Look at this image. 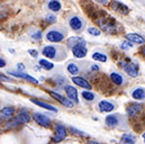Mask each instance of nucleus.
Segmentation results:
<instances>
[{
  "instance_id": "9b49d317",
  "label": "nucleus",
  "mask_w": 145,
  "mask_h": 144,
  "mask_svg": "<svg viewBox=\"0 0 145 144\" xmlns=\"http://www.w3.org/2000/svg\"><path fill=\"white\" fill-rule=\"evenodd\" d=\"M50 95L55 99V100H57V101H60L63 106H65V107L68 108H72L73 105H74V103H73L71 99H67L65 97H63V96H61L60 94H57V92H54V91H50Z\"/></svg>"
},
{
  "instance_id": "1a4fd4ad",
  "label": "nucleus",
  "mask_w": 145,
  "mask_h": 144,
  "mask_svg": "<svg viewBox=\"0 0 145 144\" xmlns=\"http://www.w3.org/2000/svg\"><path fill=\"white\" fill-rule=\"evenodd\" d=\"M109 77H110V80H111L115 84H117V86H124V84H126V82H127L125 75H124L123 73H120V72L111 71L110 74H109Z\"/></svg>"
},
{
  "instance_id": "f704fd0d",
  "label": "nucleus",
  "mask_w": 145,
  "mask_h": 144,
  "mask_svg": "<svg viewBox=\"0 0 145 144\" xmlns=\"http://www.w3.org/2000/svg\"><path fill=\"white\" fill-rule=\"evenodd\" d=\"M28 53H29L33 58H35V59L38 58V52H37L36 50H28Z\"/></svg>"
},
{
  "instance_id": "2f4dec72",
  "label": "nucleus",
  "mask_w": 145,
  "mask_h": 144,
  "mask_svg": "<svg viewBox=\"0 0 145 144\" xmlns=\"http://www.w3.org/2000/svg\"><path fill=\"white\" fill-rule=\"evenodd\" d=\"M70 131H71V133L72 134H75V135H79V136H87V134L84 133V132H82V131H79V130H76V128H74V127H70Z\"/></svg>"
},
{
  "instance_id": "393cba45",
  "label": "nucleus",
  "mask_w": 145,
  "mask_h": 144,
  "mask_svg": "<svg viewBox=\"0 0 145 144\" xmlns=\"http://www.w3.org/2000/svg\"><path fill=\"white\" fill-rule=\"evenodd\" d=\"M136 142V136L132 133L124 134L120 139V144H135Z\"/></svg>"
},
{
  "instance_id": "412c9836",
  "label": "nucleus",
  "mask_w": 145,
  "mask_h": 144,
  "mask_svg": "<svg viewBox=\"0 0 145 144\" xmlns=\"http://www.w3.org/2000/svg\"><path fill=\"white\" fill-rule=\"evenodd\" d=\"M81 96H82V98L87 101V103H95L96 100H97V95L95 94V92H92V91H90V90H83L82 92H81Z\"/></svg>"
},
{
  "instance_id": "423d86ee",
  "label": "nucleus",
  "mask_w": 145,
  "mask_h": 144,
  "mask_svg": "<svg viewBox=\"0 0 145 144\" xmlns=\"http://www.w3.org/2000/svg\"><path fill=\"white\" fill-rule=\"evenodd\" d=\"M84 70L83 62H76V61H70L67 64V71L72 75H76Z\"/></svg>"
},
{
  "instance_id": "6ab92c4d",
  "label": "nucleus",
  "mask_w": 145,
  "mask_h": 144,
  "mask_svg": "<svg viewBox=\"0 0 145 144\" xmlns=\"http://www.w3.org/2000/svg\"><path fill=\"white\" fill-rule=\"evenodd\" d=\"M126 39L135 43V44H144L145 43V37L142 36L141 34H136V33H129L126 35Z\"/></svg>"
},
{
  "instance_id": "9d476101",
  "label": "nucleus",
  "mask_w": 145,
  "mask_h": 144,
  "mask_svg": "<svg viewBox=\"0 0 145 144\" xmlns=\"http://www.w3.org/2000/svg\"><path fill=\"white\" fill-rule=\"evenodd\" d=\"M7 72H8V74H10V75H12V77L28 80V81L32 82V83H35V84H38V83H39V81H38L37 79L33 78L32 75H29V74H27V73H25L24 71H7Z\"/></svg>"
},
{
  "instance_id": "f257e3e1",
  "label": "nucleus",
  "mask_w": 145,
  "mask_h": 144,
  "mask_svg": "<svg viewBox=\"0 0 145 144\" xmlns=\"http://www.w3.org/2000/svg\"><path fill=\"white\" fill-rule=\"evenodd\" d=\"M42 54L46 56L47 59L54 60V61H63L68 56V52L65 46L63 45H46L42 48Z\"/></svg>"
},
{
  "instance_id": "a19ab883",
  "label": "nucleus",
  "mask_w": 145,
  "mask_h": 144,
  "mask_svg": "<svg viewBox=\"0 0 145 144\" xmlns=\"http://www.w3.org/2000/svg\"><path fill=\"white\" fill-rule=\"evenodd\" d=\"M90 144H99V143H98V142H96V141H91Z\"/></svg>"
},
{
  "instance_id": "c85d7f7f",
  "label": "nucleus",
  "mask_w": 145,
  "mask_h": 144,
  "mask_svg": "<svg viewBox=\"0 0 145 144\" xmlns=\"http://www.w3.org/2000/svg\"><path fill=\"white\" fill-rule=\"evenodd\" d=\"M29 35H31V37L33 39H35V41H40L42 39V32L38 31V29H33Z\"/></svg>"
},
{
  "instance_id": "f8f14e48",
  "label": "nucleus",
  "mask_w": 145,
  "mask_h": 144,
  "mask_svg": "<svg viewBox=\"0 0 145 144\" xmlns=\"http://www.w3.org/2000/svg\"><path fill=\"white\" fill-rule=\"evenodd\" d=\"M67 136V128L64 125L62 124H56V132H55V136H54V142H61L63 139H65Z\"/></svg>"
},
{
  "instance_id": "bb28decb",
  "label": "nucleus",
  "mask_w": 145,
  "mask_h": 144,
  "mask_svg": "<svg viewBox=\"0 0 145 144\" xmlns=\"http://www.w3.org/2000/svg\"><path fill=\"white\" fill-rule=\"evenodd\" d=\"M39 65H40L43 69H45V70H53V69H54V64H53L52 62L45 60V59H40V60H39Z\"/></svg>"
},
{
  "instance_id": "20e7f679",
  "label": "nucleus",
  "mask_w": 145,
  "mask_h": 144,
  "mask_svg": "<svg viewBox=\"0 0 145 144\" xmlns=\"http://www.w3.org/2000/svg\"><path fill=\"white\" fill-rule=\"evenodd\" d=\"M68 24H69V26L71 27V29H73V31L76 32V33L82 32L83 28H84V26H86L84 20H83L81 17L75 16V15H74V16H71V17L68 19Z\"/></svg>"
},
{
  "instance_id": "4c0bfd02",
  "label": "nucleus",
  "mask_w": 145,
  "mask_h": 144,
  "mask_svg": "<svg viewBox=\"0 0 145 144\" xmlns=\"http://www.w3.org/2000/svg\"><path fill=\"white\" fill-rule=\"evenodd\" d=\"M91 70H96V71H98V70H99V67L96 65V64H92V65H91Z\"/></svg>"
},
{
  "instance_id": "aec40b11",
  "label": "nucleus",
  "mask_w": 145,
  "mask_h": 144,
  "mask_svg": "<svg viewBox=\"0 0 145 144\" xmlns=\"http://www.w3.org/2000/svg\"><path fill=\"white\" fill-rule=\"evenodd\" d=\"M91 58H92V60H95L97 62H103L104 63V62L108 61V56L104 51H95V52H92Z\"/></svg>"
},
{
  "instance_id": "f3484780",
  "label": "nucleus",
  "mask_w": 145,
  "mask_h": 144,
  "mask_svg": "<svg viewBox=\"0 0 145 144\" xmlns=\"http://www.w3.org/2000/svg\"><path fill=\"white\" fill-rule=\"evenodd\" d=\"M141 110H142V105L135 103V104H131V105L127 106L126 113H127V116L128 117H135Z\"/></svg>"
},
{
  "instance_id": "f03ea898",
  "label": "nucleus",
  "mask_w": 145,
  "mask_h": 144,
  "mask_svg": "<svg viewBox=\"0 0 145 144\" xmlns=\"http://www.w3.org/2000/svg\"><path fill=\"white\" fill-rule=\"evenodd\" d=\"M67 34H68V31L65 27L55 26V27H51L50 29H47L45 34V38L51 43H60L65 38Z\"/></svg>"
},
{
  "instance_id": "5701e85b",
  "label": "nucleus",
  "mask_w": 145,
  "mask_h": 144,
  "mask_svg": "<svg viewBox=\"0 0 145 144\" xmlns=\"http://www.w3.org/2000/svg\"><path fill=\"white\" fill-rule=\"evenodd\" d=\"M110 6H111V8H112L114 10L120 11L121 14H127V12H129V8L126 7L125 5L118 2V1H112V2L110 3Z\"/></svg>"
},
{
  "instance_id": "dca6fc26",
  "label": "nucleus",
  "mask_w": 145,
  "mask_h": 144,
  "mask_svg": "<svg viewBox=\"0 0 145 144\" xmlns=\"http://www.w3.org/2000/svg\"><path fill=\"white\" fill-rule=\"evenodd\" d=\"M72 82H74L76 86L83 88V89H87V90H90L91 89V84L87 81V79L82 78V77H78V75H73L72 77Z\"/></svg>"
},
{
  "instance_id": "b1692460",
  "label": "nucleus",
  "mask_w": 145,
  "mask_h": 144,
  "mask_svg": "<svg viewBox=\"0 0 145 144\" xmlns=\"http://www.w3.org/2000/svg\"><path fill=\"white\" fill-rule=\"evenodd\" d=\"M132 97L136 100H143L145 99V89L144 88H136L132 91Z\"/></svg>"
},
{
  "instance_id": "4468645a",
  "label": "nucleus",
  "mask_w": 145,
  "mask_h": 144,
  "mask_svg": "<svg viewBox=\"0 0 145 144\" xmlns=\"http://www.w3.org/2000/svg\"><path fill=\"white\" fill-rule=\"evenodd\" d=\"M64 90H65V92H67V95H68L69 99H71L74 104H78V103H79L78 91H76V89H75L74 87L70 86V84H67V86L64 87Z\"/></svg>"
},
{
  "instance_id": "a878e982",
  "label": "nucleus",
  "mask_w": 145,
  "mask_h": 144,
  "mask_svg": "<svg viewBox=\"0 0 145 144\" xmlns=\"http://www.w3.org/2000/svg\"><path fill=\"white\" fill-rule=\"evenodd\" d=\"M61 2L59 1V0H50L48 1V3H47V8L51 10V11H53V12H57V11H60L61 10Z\"/></svg>"
},
{
  "instance_id": "0eeeda50",
  "label": "nucleus",
  "mask_w": 145,
  "mask_h": 144,
  "mask_svg": "<svg viewBox=\"0 0 145 144\" xmlns=\"http://www.w3.org/2000/svg\"><path fill=\"white\" fill-rule=\"evenodd\" d=\"M33 118L34 120L36 122L38 125L43 126V127H50L51 126V118L48 116H46L45 114H42V113H37L35 111L33 114Z\"/></svg>"
},
{
  "instance_id": "473e14b6",
  "label": "nucleus",
  "mask_w": 145,
  "mask_h": 144,
  "mask_svg": "<svg viewBox=\"0 0 145 144\" xmlns=\"http://www.w3.org/2000/svg\"><path fill=\"white\" fill-rule=\"evenodd\" d=\"M46 20H47L48 23H55V22H56V16L53 15V14H47Z\"/></svg>"
},
{
  "instance_id": "58836bf2",
  "label": "nucleus",
  "mask_w": 145,
  "mask_h": 144,
  "mask_svg": "<svg viewBox=\"0 0 145 144\" xmlns=\"http://www.w3.org/2000/svg\"><path fill=\"white\" fill-rule=\"evenodd\" d=\"M140 52L143 54V55H145V45H143L142 47H141V50H140Z\"/></svg>"
},
{
  "instance_id": "6e6552de",
  "label": "nucleus",
  "mask_w": 145,
  "mask_h": 144,
  "mask_svg": "<svg viewBox=\"0 0 145 144\" xmlns=\"http://www.w3.org/2000/svg\"><path fill=\"white\" fill-rule=\"evenodd\" d=\"M121 67H123L124 71L126 72L129 77H132V78L138 77V69H137L136 64L128 63V62H121Z\"/></svg>"
},
{
  "instance_id": "c756f323",
  "label": "nucleus",
  "mask_w": 145,
  "mask_h": 144,
  "mask_svg": "<svg viewBox=\"0 0 145 144\" xmlns=\"http://www.w3.org/2000/svg\"><path fill=\"white\" fill-rule=\"evenodd\" d=\"M133 46H134V45H133V42H131V41H128V39L123 41L121 44H120V48H123V50H128V48H132Z\"/></svg>"
},
{
  "instance_id": "4be33fe9",
  "label": "nucleus",
  "mask_w": 145,
  "mask_h": 144,
  "mask_svg": "<svg viewBox=\"0 0 145 144\" xmlns=\"http://www.w3.org/2000/svg\"><path fill=\"white\" fill-rule=\"evenodd\" d=\"M31 100H32L33 104H35V105L39 106V107L44 108V109H47V110H50V111H53V113H57V111H59L57 108H55L54 106H52V105H50V104H47V103H44V101H42V100H37V99H31Z\"/></svg>"
},
{
  "instance_id": "ddd939ff",
  "label": "nucleus",
  "mask_w": 145,
  "mask_h": 144,
  "mask_svg": "<svg viewBox=\"0 0 145 144\" xmlns=\"http://www.w3.org/2000/svg\"><path fill=\"white\" fill-rule=\"evenodd\" d=\"M72 53L74 58H76V59H83L88 54V50H87L86 45H76V46L72 47Z\"/></svg>"
},
{
  "instance_id": "39448f33",
  "label": "nucleus",
  "mask_w": 145,
  "mask_h": 144,
  "mask_svg": "<svg viewBox=\"0 0 145 144\" xmlns=\"http://www.w3.org/2000/svg\"><path fill=\"white\" fill-rule=\"evenodd\" d=\"M97 108H98V111H100V113H110L117 108V104L112 100L104 99V100H100L98 103Z\"/></svg>"
},
{
  "instance_id": "c9c22d12",
  "label": "nucleus",
  "mask_w": 145,
  "mask_h": 144,
  "mask_svg": "<svg viewBox=\"0 0 145 144\" xmlns=\"http://www.w3.org/2000/svg\"><path fill=\"white\" fill-rule=\"evenodd\" d=\"M6 65V61H5V59H0V68H3Z\"/></svg>"
},
{
  "instance_id": "7ed1b4c3",
  "label": "nucleus",
  "mask_w": 145,
  "mask_h": 144,
  "mask_svg": "<svg viewBox=\"0 0 145 144\" xmlns=\"http://www.w3.org/2000/svg\"><path fill=\"white\" fill-rule=\"evenodd\" d=\"M105 124L110 128H120V130L127 128L126 117H124L121 114H110V115H108L105 118Z\"/></svg>"
},
{
  "instance_id": "79ce46f5",
  "label": "nucleus",
  "mask_w": 145,
  "mask_h": 144,
  "mask_svg": "<svg viewBox=\"0 0 145 144\" xmlns=\"http://www.w3.org/2000/svg\"><path fill=\"white\" fill-rule=\"evenodd\" d=\"M142 136H143V140H144V142H145V133L143 134V135H142Z\"/></svg>"
},
{
  "instance_id": "e433bc0d",
  "label": "nucleus",
  "mask_w": 145,
  "mask_h": 144,
  "mask_svg": "<svg viewBox=\"0 0 145 144\" xmlns=\"http://www.w3.org/2000/svg\"><path fill=\"white\" fill-rule=\"evenodd\" d=\"M97 2H99V3H101V5H108V0H96Z\"/></svg>"
},
{
  "instance_id": "ea45409f",
  "label": "nucleus",
  "mask_w": 145,
  "mask_h": 144,
  "mask_svg": "<svg viewBox=\"0 0 145 144\" xmlns=\"http://www.w3.org/2000/svg\"><path fill=\"white\" fill-rule=\"evenodd\" d=\"M17 69H19V70H20V69H22V70H24V69H25V67H24L23 64H17Z\"/></svg>"
},
{
  "instance_id": "2eb2a0df",
  "label": "nucleus",
  "mask_w": 145,
  "mask_h": 144,
  "mask_svg": "<svg viewBox=\"0 0 145 144\" xmlns=\"http://www.w3.org/2000/svg\"><path fill=\"white\" fill-rule=\"evenodd\" d=\"M16 119H17V122L19 123V124H26V123H28L29 120H31V115H29V113H28V110L27 109H22L19 113H18V115L15 117Z\"/></svg>"
},
{
  "instance_id": "72a5a7b5",
  "label": "nucleus",
  "mask_w": 145,
  "mask_h": 144,
  "mask_svg": "<svg viewBox=\"0 0 145 144\" xmlns=\"http://www.w3.org/2000/svg\"><path fill=\"white\" fill-rule=\"evenodd\" d=\"M0 79H1V81H5V82H12V81H14L12 79L7 78V77H6V75H3V74H1V75H0Z\"/></svg>"
},
{
  "instance_id": "cd10ccee",
  "label": "nucleus",
  "mask_w": 145,
  "mask_h": 144,
  "mask_svg": "<svg viewBox=\"0 0 145 144\" xmlns=\"http://www.w3.org/2000/svg\"><path fill=\"white\" fill-rule=\"evenodd\" d=\"M15 113V109L12 107H5L1 110V117H10Z\"/></svg>"
},
{
  "instance_id": "a211bd4d",
  "label": "nucleus",
  "mask_w": 145,
  "mask_h": 144,
  "mask_svg": "<svg viewBox=\"0 0 145 144\" xmlns=\"http://www.w3.org/2000/svg\"><path fill=\"white\" fill-rule=\"evenodd\" d=\"M67 44H68L69 47L72 48V47L76 46V45H86V41L82 37H80V36H72V37L68 38Z\"/></svg>"
},
{
  "instance_id": "7c9ffc66",
  "label": "nucleus",
  "mask_w": 145,
  "mask_h": 144,
  "mask_svg": "<svg viewBox=\"0 0 145 144\" xmlns=\"http://www.w3.org/2000/svg\"><path fill=\"white\" fill-rule=\"evenodd\" d=\"M87 32L90 34V35L92 36H99L101 34V32L97 28V27H88V29H87Z\"/></svg>"
}]
</instances>
